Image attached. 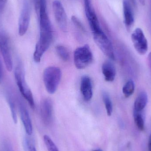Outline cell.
Returning <instances> with one entry per match:
<instances>
[{"label":"cell","instance_id":"6da1fadb","mask_svg":"<svg viewBox=\"0 0 151 151\" xmlns=\"http://www.w3.org/2000/svg\"><path fill=\"white\" fill-rule=\"evenodd\" d=\"M61 77L62 72L58 67L50 66L45 69L43 72V82L47 91L50 94H54L56 92Z\"/></svg>","mask_w":151,"mask_h":151},{"label":"cell","instance_id":"7a4b0ae2","mask_svg":"<svg viewBox=\"0 0 151 151\" xmlns=\"http://www.w3.org/2000/svg\"><path fill=\"white\" fill-rule=\"evenodd\" d=\"M15 79L19 91L27 101L29 103L32 108H34L35 106L34 99L31 90L27 84L25 80L24 75L20 65H19L16 69L15 73Z\"/></svg>","mask_w":151,"mask_h":151},{"label":"cell","instance_id":"3957f363","mask_svg":"<svg viewBox=\"0 0 151 151\" xmlns=\"http://www.w3.org/2000/svg\"><path fill=\"white\" fill-rule=\"evenodd\" d=\"M93 59V55L88 45L79 47L74 51V64L78 69H85L92 63Z\"/></svg>","mask_w":151,"mask_h":151},{"label":"cell","instance_id":"277c9868","mask_svg":"<svg viewBox=\"0 0 151 151\" xmlns=\"http://www.w3.org/2000/svg\"><path fill=\"white\" fill-rule=\"evenodd\" d=\"M92 34L95 42L102 52L110 59L114 60L115 56L112 44L103 30Z\"/></svg>","mask_w":151,"mask_h":151},{"label":"cell","instance_id":"5b68a950","mask_svg":"<svg viewBox=\"0 0 151 151\" xmlns=\"http://www.w3.org/2000/svg\"><path fill=\"white\" fill-rule=\"evenodd\" d=\"M131 40L137 52L141 55L147 53L149 49L148 41L141 28H137L131 35Z\"/></svg>","mask_w":151,"mask_h":151},{"label":"cell","instance_id":"8992f818","mask_svg":"<svg viewBox=\"0 0 151 151\" xmlns=\"http://www.w3.org/2000/svg\"><path fill=\"white\" fill-rule=\"evenodd\" d=\"M0 50L7 70L9 72L11 71L13 63L9 39L5 32L1 29H0Z\"/></svg>","mask_w":151,"mask_h":151},{"label":"cell","instance_id":"52a82bcc","mask_svg":"<svg viewBox=\"0 0 151 151\" xmlns=\"http://www.w3.org/2000/svg\"><path fill=\"white\" fill-rule=\"evenodd\" d=\"M31 19V7L29 0H24L19 21V33L23 36L27 32Z\"/></svg>","mask_w":151,"mask_h":151},{"label":"cell","instance_id":"ba28073f","mask_svg":"<svg viewBox=\"0 0 151 151\" xmlns=\"http://www.w3.org/2000/svg\"><path fill=\"white\" fill-rule=\"evenodd\" d=\"M52 6L55 19L58 25L62 31L65 32L67 28V18L63 4L59 0H55Z\"/></svg>","mask_w":151,"mask_h":151},{"label":"cell","instance_id":"9c48e42d","mask_svg":"<svg viewBox=\"0 0 151 151\" xmlns=\"http://www.w3.org/2000/svg\"><path fill=\"white\" fill-rule=\"evenodd\" d=\"M84 3L85 14L92 33L101 31L99 21L92 8L90 0H84Z\"/></svg>","mask_w":151,"mask_h":151},{"label":"cell","instance_id":"30bf717a","mask_svg":"<svg viewBox=\"0 0 151 151\" xmlns=\"http://www.w3.org/2000/svg\"><path fill=\"white\" fill-rule=\"evenodd\" d=\"M81 91L84 100L90 101L92 97V84L91 79L88 76H83L81 79Z\"/></svg>","mask_w":151,"mask_h":151},{"label":"cell","instance_id":"8fae6325","mask_svg":"<svg viewBox=\"0 0 151 151\" xmlns=\"http://www.w3.org/2000/svg\"><path fill=\"white\" fill-rule=\"evenodd\" d=\"M19 108L21 120L26 132L28 135H31L32 134L33 127L30 115L24 105L20 101L19 103Z\"/></svg>","mask_w":151,"mask_h":151},{"label":"cell","instance_id":"7c38bea8","mask_svg":"<svg viewBox=\"0 0 151 151\" xmlns=\"http://www.w3.org/2000/svg\"><path fill=\"white\" fill-rule=\"evenodd\" d=\"M53 104L51 100L49 99H44L42 104L41 114L45 124H48L51 122L53 117Z\"/></svg>","mask_w":151,"mask_h":151},{"label":"cell","instance_id":"4fadbf2b","mask_svg":"<svg viewBox=\"0 0 151 151\" xmlns=\"http://www.w3.org/2000/svg\"><path fill=\"white\" fill-rule=\"evenodd\" d=\"M124 23L127 29H130L134 21L132 4L129 0H123Z\"/></svg>","mask_w":151,"mask_h":151},{"label":"cell","instance_id":"5bb4252c","mask_svg":"<svg viewBox=\"0 0 151 151\" xmlns=\"http://www.w3.org/2000/svg\"><path fill=\"white\" fill-rule=\"evenodd\" d=\"M102 73L106 81L111 82L115 79L116 69L114 65L110 62L104 63L102 67Z\"/></svg>","mask_w":151,"mask_h":151},{"label":"cell","instance_id":"9a60e30c","mask_svg":"<svg viewBox=\"0 0 151 151\" xmlns=\"http://www.w3.org/2000/svg\"><path fill=\"white\" fill-rule=\"evenodd\" d=\"M148 97L145 91H142L139 93L134 103V111L142 112L147 106Z\"/></svg>","mask_w":151,"mask_h":151},{"label":"cell","instance_id":"2e32d148","mask_svg":"<svg viewBox=\"0 0 151 151\" xmlns=\"http://www.w3.org/2000/svg\"><path fill=\"white\" fill-rule=\"evenodd\" d=\"M135 85L134 81L129 80L125 83L122 88V92L126 98L131 96L134 92Z\"/></svg>","mask_w":151,"mask_h":151},{"label":"cell","instance_id":"e0dca14e","mask_svg":"<svg viewBox=\"0 0 151 151\" xmlns=\"http://www.w3.org/2000/svg\"><path fill=\"white\" fill-rule=\"evenodd\" d=\"M102 97L105 106L106 113L108 116H111L113 112V104L110 96L107 92L104 91L102 94Z\"/></svg>","mask_w":151,"mask_h":151},{"label":"cell","instance_id":"ac0fdd59","mask_svg":"<svg viewBox=\"0 0 151 151\" xmlns=\"http://www.w3.org/2000/svg\"><path fill=\"white\" fill-rule=\"evenodd\" d=\"M134 117L137 127L141 131L145 129V121L142 112L134 111Z\"/></svg>","mask_w":151,"mask_h":151},{"label":"cell","instance_id":"d6986e66","mask_svg":"<svg viewBox=\"0 0 151 151\" xmlns=\"http://www.w3.org/2000/svg\"><path fill=\"white\" fill-rule=\"evenodd\" d=\"M56 51L60 58L65 62H67L70 59V54L68 50L62 45H58L56 47Z\"/></svg>","mask_w":151,"mask_h":151},{"label":"cell","instance_id":"ffe728a7","mask_svg":"<svg viewBox=\"0 0 151 151\" xmlns=\"http://www.w3.org/2000/svg\"><path fill=\"white\" fill-rule=\"evenodd\" d=\"M43 141L48 151H59L55 144L49 136L45 135L43 137Z\"/></svg>","mask_w":151,"mask_h":151},{"label":"cell","instance_id":"44dd1931","mask_svg":"<svg viewBox=\"0 0 151 151\" xmlns=\"http://www.w3.org/2000/svg\"><path fill=\"white\" fill-rule=\"evenodd\" d=\"M8 101L9 105L11 111L12 116L13 122L16 124L17 122V111H16L15 104L13 102V99L10 96H8Z\"/></svg>","mask_w":151,"mask_h":151},{"label":"cell","instance_id":"7402d4cb","mask_svg":"<svg viewBox=\"0 0 151 151\" xmlns=\"http://www.w3.org/2000/svg\"><path fill=\"white\" fill-rule=\"evenodd\" d=\"M24 151H37L35 146L32 140L28 138H25L23 142Z\"/></svg>","mask_w":151,"mask_h":151},{"label":"cell","instance_id":"603a6c76","mask_svg":"<svg viewBox=\"0 0 151 151\" xmlns=\"http://www.w3.org/2000/svg\"><path fill=\"white\" fill-rule=\"evenodd\" d=\"M72 22L73 24L79 30H81L83 32H86V30L83 24L81 21L75 16H72L71 18Z\"/></svg>","mask_w":151,"mask_h":151},{"label":"cell","instance_id":"cb8c5ba5","mask_svg":"<svg viewBox=\"0 0 151 151\" xmlns=\"http://www.w3.org/2000/svg\"><path fill=\"white\" fill-rule=\"evenodd\" d=\"M0 151H13L12 146L8 141L2 142L0 146Z\"/></svg>","mask_w":151,"mask_h":151},{"label":"cell","instance_id":"d4e9b609","mask_svg":"<svg viewBox=\"0 0 151 151\" xmlns=\"http://www.w3.org/2000/svg\"><path fill=\"white\" fill-rule=\"evenodd\" d=\"M7 0H0V12H2L6 5Z\"/></svg>","mask_w":151,"mask_h":151},{"label":"cell","instance_id":"484cf974","mask_svg":"<svg viewBox=\"0 0 151 151\" xmlns=\"http://www.w3.org/2000/svg\"><path fill=\"white\" fill-rule=\"evenodd\" d=\"M148 63H149V66H150V69L151 71V52L149 53V55L148 57Z\"/></svg>","mask_w":151,"mask_h":151},{"label":"cell","instance_id":"4316f807","mask_svg":"<svg viewBox=\"0 0 151 151\" xmlns=\"http://www.w3.org/2000/svg\"><path fill=\"white\" fill-rule=\"evenodd\" d=\"M3 76V70L2 67L1 63V61H0V81L1 80Z\"/></svg>","mask_w":151,"mask_h":151},{"label":"cell","instance_id":"83f0119b","mask_svg":"<svg viewBox=\"0 0 151 151\" xmlns=\"http://www.w3.org/2000/svg\"><path fill=\"white\" fill-rule=\"evenodd\" d=\"M148 149L149 151H151V134L149 138V143H148Z\"/></svg>","mask_w":151,"mask_h":151},{"label":"cell","instance_id":"f1b7e54d","mask_svg":"<svg viewBox=\"0 0 151 151\" xmlns=\"http://www.w3.org/2000/svg\"><path fill=\"white\" fill-rule=\"evenodd\" d=\"M129 1L131 3L132 5H133L134 7H136L137 4L135 0H129Z\"/></svg>","mask_w":151,"mask_h":151},{"label":"cell","instance_id":"f546056e","mask_svg":"<svg viewBox=\"0 0 151 151\" xmlns=\"http://www.w3.org/2000/svg\"><path fill=\"white\" fill-rule=\"evenodd\" d=\"M139 2L142 5H145V0H138Z\"/></svg>","mask_w":151,"mask_h":151},{"label":"cell","instance_id":"4dcf8cb0","mask_svg":"<svg viewBox=\"0 0 151 151\" xmlns=\"http://www.w3.org/2000/svg\"><path fill=\"white\" fill-rule=\"evenodd\" d=\"M93 151H102L101 150H94Z\"/></svg>","mask_w":151,"mask_h":151}]
</instances>
